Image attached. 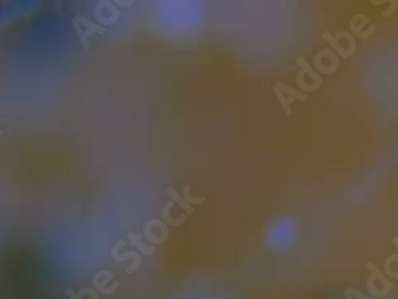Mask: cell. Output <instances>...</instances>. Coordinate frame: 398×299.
<instances>
[{"mask_svg": "<svg viewBox=\"0 0 398 299\" xmlns=\"http://www.w3.org/2000/svg\"><path fill=\"white\" fill-rule=\"evenodd\" d=\"M274 91H275V94H277L279 101H280V105L284 107V110H285L287 115H292V109H290V105H292V102L295 101V99H301V101L308 99V94H306V93H300V91L288 88V86H285V84H275Z\"/></svg>", "mask_w": 398, "mask_h": 299, "instance_id": "1", "label": "cell"}, {"mask_svg": "<svg viewBox=\"0 0 398 299\" xmlns=\"http://www.w3.org/2000/svg\"><path fill=\"white\" fill-rule=\"evenodd\" d=\"M75 19L80 22V24H83L85 26V30H86V34H88V37L91 35V34H104L105 32V29L102 27V26H99V24H96V22H93V21H88L86 18H83V16H75Z\"/></svg>", "mask_w": 398, "mask_h": 299, "instance_id": "2", "label": "cell"}, {"mask_svg": "<svg viewBox=\"0 0 398 299\" xmlns=\"http://www.w3.org/2000/svg\"><path fill=\"white\" fill-rule=\"evenodd\" d=\"M167 193H169V196H171V197L174 199V201H175V202H177V204H179L180 207H183V209H185V212H187V213H193V212H195V209H193V207H191V205H188V204L185 202V199H183V197H182V196H180V194L177 193V191H175V189H174V188H171V186H169V188H167Z\"/></svg>", "mask_w": 398, "mask_h": 299, "instance_id": "3", "label": "cell"}, {"mask_svg": "<svg viewBox=\"0 0 398 299\" xmlns=\"http://www.w3.org/2000/svg\"><path fill=\"white\" fill-rule=\"evenodd\" d=\"M129 240H131L133 245H137V247H139L145 253V255H151V253L155 251V248H153V247H145V245L140 242V236L139 234H133L131 233V234H129Z\"/></svg>", "mask_w": 398, "mask_h": 299, "instance_id": "4", "label": "cell"}, {"mask_svg": "<svg viewBox=\"0 0 398 299\" xmlns=\"http://www.w3.org/2000/svg\"><path fill=\"white\" fill-rule=\"evenodd\" d=\"M183 189H185V197H183V199H185V202L188 205H198V204H202L204 202V197H193V196L190 194V185H188V183H187Z\"/></svg>", "mask_w": 398, "mask_h": 299, "instance_id": "5", "label": "cell"}, {"mask_svg": "<svg viewBox=\"0 0 398 299\" xmlns=\"http://www.w3.org/2000/svg\"><path fill=\"white\" fill-rule=\"evenodd\" d=\"M298 65H301V67H303V70H306V72H308V73H309V75L312 76V80H314V81H316V84H317V86H319V84H320V83H322V78H320V76H319V75H316V73H314V70H312V68H311V67H309L308 64H306L303 59H298Z\"/></svg>", "mask_w": 398, "mask_h": 299, "instance_id": "6", "label": "cell"}, {"mask_svg": "<svg viewBox=\"0 0 398 299\" xmlns=\"http://www.w3.org/2000/svg\"><path fill=\"white\" fill-rule=\"evenodd\" d=\"M344 296H346V299H373V298L366 296V295L360 293V291H357V290H352V288L344 291Z\"/></svg>", "mask_w": 398, "mask_h": 299, "instance_id": "7", "label": "cell"}, {"mask_svg": "<svg viewBox=\"0 0 398 299\" xmlns=\"http://www.w3.org/2000/svg\"><path fill=\"white\" fill-rule=\"evenodd\" d=\"M394 243H397V245H398V239H394Z\"/></svg>", "mask_w": 398, "mask_h": 299, "instance_id": "8", "label": "cell"}, {"mask_svg": "<svg viewBox=\"0 0 398 299\" xmlns=\"http://www.w3.org/2000/svg\"><path fill=\"white\" fill-rule=\"evenodd\" d=\"M2 134H3V132H2V131H0V135H2Z\"/></svg>", "mask_w": 398, "mask_h": 299, "instance_id": "9", "label": "cell"}]
</instances>
